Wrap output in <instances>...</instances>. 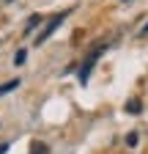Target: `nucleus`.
Segmentation results:
<instances>
[{"label":"nucleus","instance_id":"obj_3","mask_svg":"<svg viewBox=\"0 0 148 154\" xmlns=\"http://www.w3.org/2000/svg\"><path fill=\"white\" fill-rule=\"evenodd\" d=\"M30 154H49V146L41 143V140H33L30 143Z\"/></svg>","mask_w":148,"mask_h":154},{"label":"nucleus","instance_id":"obj_2","mask_svg":"<svg viewBox=\"0 0 148 154\" xmlns=\"http://www.w3.org/2000/svg\"><path fill=\"white\" fill-rule=\"evenodd\" d=\"M66 14H69V11H61V14H55V17L49 19V22L44 25V30H41L39 36H36V44H44V42H47V38H49V36H52L55 30H58V25L63 22V19H66Z\"/></svg>","mask_w":148,"mask_h":154},{"label":"nucleus","instance_id":"obj_5","mask_svg":"<svg viewBox=\"0 0 148 154\" xmlns=\"http://www.w3.org/2000/svg\"><path fill=\"white\" fill-rule=\"evenodd\" d=\"M39 22H41V14H33V17L28 19V25H25V33H30V30H33L36 25H39Z\"/></svg>","mask_w":148,"mask_h":154},{"label":"nucleus","instance_id":"obj_1","mask_svg":"<svg viewBox=\"0 0 148 154\" xmlns=\"http://www.w3.org/2000/svg\"><path fill=\"white\" fill-rule=\"evenodd\" d=\"M104 50H107V44H99V47H93L88 55H85V61H82V66H80V83H88V77H90V72H93V66H96V61L104 55Z\"/></svg>","mask_w":148,"mask_h":154},{"label":"nucleus","instance_id":"obj_8","mask_svg":"<svg viewBox=\"0 0 148 154\" xmlns=\"http://www.w3.org/2000/svg\"><path fill=\"white\" fill-rule=\"evenodd\" d=\"M126 143L135 146V143H137V132H129V135H126Z\"/></svg>","mask_w":148,"mask_h":154},{"label":"nucleus","instance_id":"obj_7","mask_svg":"<svg viewBox=\"0 0 148 154\" xmlns=\"http://www.w3.org/2000/svg\"><path fill=\"white\" fill-rule=\"evenodd\" d=\"M25 58H28V52H25V50H19V52L14 55V63H16V66H22V63H25Z\"/></svg>","mask_w":148,"mask_h":154},{"label":"nucleus","instance_id":"obj_6","mask_svg":"<svg viewBox=\"0 0 148 154\" xmlns=\"http://www.w3.org/2000/svg\"><path fill=\"white\" fill-rule=\"evenodd\" d=\"M140 110H143V105H140L137 99H132V102L126 105V113H140Z\"/></svg>","mask_w":148,"mask_h":154},{"label":"nucleus","instance_id":"obj_9","mask_svg":"<svg viewBox=\"0 0 148 154\" xmlns=\"http://www.w3.org/2000/svg\"><path fill=\"white\" fill-rule=\"evenodd\" d=\"M8 146H11V143H0V154H6V151H8Z\"/></svg>","mask_w":148,"mask_h":154},{"label":"nucleus","instance_id":"obj_4","mask_svg":"<svg viewBox=\"0 0 148 154\" xmlns=\"http://www.w3.org/2000/svg\"><path fill=\"white\" fill-rule=\"evenodd\" d=\"M16 85H19V80H8V83H3V85H0V96H3V94H11Z\"/></svg>","mask_w":148,"mask_h":154}]
</instances>
